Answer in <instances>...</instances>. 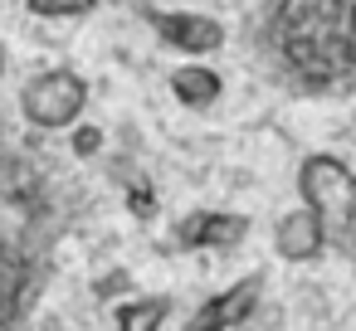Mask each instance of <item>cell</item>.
Here are the masks:
<instances>
[{
    "mask_svg": "<svg viewBox=\"0 0 356 331\" xmlns=\"http://www.w3.org/2000/svg\"><path fill=\"white\" fill-rule=\"evenodd\" d=\"M88 78L74 69H44L20 88V112L40 132H69L88 112Z\"/></svg>",
    "mask_w": 356,
    "mask_h": 331,
    "instance_id": "3",
    "label": "cell"
},
{
    "mask_svg": "<svg viewBox=\"0 0 356 331\" xmlns=\"http://www.w3.org/2000/svg\"><path fill=\"white\" fill-rule=\"evenodd\" d=\"M142 20L156 30V40L166 49H181L186 59H210L225 49V25L200 15V10H156V6H142Z\"/></svg>",
    "mask_w": 356,
    "mask_h": 331,
    "instance_id": "4",
    "label": "cell"
},
{
    "mask_svg": "<svg viewBox=\"0 0 356 331\" xmlns=\"http://www.w3.org/2000/svg\"><path fill=\"white\" fill-rule=\"evenodd\" d=\"M98 146H103V132L74 122V156H98Z\"/></svg>",
    "mask_w": 356,
    "mask_h": 331,
    "instance_id": "11",
    "label": "cell"
},
{
    "mask_svg": "<svg viewBox=\"0 0 356 331\" xmlns=\"http://www.w3.org/2000/svg\"><path fill=\"white\" fill-rule=\"evenodd\" d=\"M40 282H44L40 244L25 234L20 219H10L6 210H0V331L20 326V316L30 312Z\"/></svg>",
    "mask_w": 356,
    "mask_h": 331,
    "instance_id": "2",
    "label": "cell"
},
{
    "mask_svg": "<svg viewBox=\"0 0 356 331\" xmlns=\"http://www.w3.org/2000/svg\"><path fill=\"white\" fill-rule=\"evenodd\" d=\"M244 234H249V214H234V210H191L176 224V248L181 253L234 248V244H244Z\"/></svg>",
    "mask_w": 356,
    "mask_h": 331,
    "instance_id": "6",
    "label": "cell"
},
{
    "mask_svg": "<svg viewBox=\"0 0 356 331\" xmlns=\"http://www.w3.org/2000/svg\"><path fill=\"white\" fill-rule=\"evenodd\" d=\"M273 253L283 263H317L327 253V234L307 205H293L288 214L273 219Z\"/></svg>",
    "mask_w": 356,
    "mask_h": 331,
    "instance_id": "7",
    "label": "cell"
},
{
    "mask_svg": "<svg viewBox=\"0 0 356 331\" xmlns=\"http://www.w3.org/2000/svg\"><path fill=\"white\" fill-rule=\"evenodd\" d=\"M264 287H268V278H264V273H244L239 282H229V287H220L210 302H200V312L186 321V331H234L239 321H249V316H254V307H259Z\"/></svg>",
    "mask_w": 356,
    "mask_h": 331,
    "instance_id": "5",
    "label": "cell"
},
{
    "mask_svg": "<svg viewBox=\"0 0 356 331\" xmlns=\"http://www.w3.org/2000/svg\"><path fill=\"white\" fill-rule=\"evenodd\" d=\"M166 316H171V297L166 292L127 297V302L113 307V331H161Z\"/></svg>",
    "mask_w": 356,
    "mask_h": 331,
    "instance_id": "9",
    "label": "cell"
},
{
    "mask_svg": "<svg viewBox=\"0 0 356 331\" xmlns=\"http://www.w3.org/2000/svg\"><path fill=\"white\" fill-rule=\"evenodd\" d=\"M0 78H6V44H0Z\"/></svg>",
    "mask_w": 356,
    "mask_h": 331,
    "instance_id": "12",
    "label": "cell"
},
{
    "mask_svg": "<svg viewBox=\"0 0 356 331\" xmlns=\"http://www.w3.org/2000/svg\"><path fill=\"white\" fill-rule=\"evenodd\" d=\"M166 83H171V98H176L181 108H191V112H205V108H215V103L225 98V78H220L210 64H200V59L171 69Z\"/></svg>",
    "mask_w": 356,
    "mask_h": 331,
    "instance_id": "8",
    "label": "cell"
},
{
    "mask_svg": "<svg viewBox=\"0 0 356 331\" xmlns=\"http://www.w3.org/2000/svg\"><path fill=\"white\" fill-rule=\"evenodd\" d=\"M298 200L317 214L327 248L356 258V171L332 151H312L298 166Z\"/></svg>",
    "mask_w": 356,
    "mask_h": 331,
    "instance_id": "1",
    "label": "cell"
},
{
    "mask_svg": "<svg viewBox=\"0 0 356 331\" xmlns=\"http://www.w3.org/2000/svg\"><path fill=\"white\" fill-rule=\"evenodd\" d=\"M103 6V0H25V10L35 20H83Z\"/></svg>",
    "mask_w": 356,
    "mask_h": 331,
    "instance_id": "10",
    "label": "cell"
}]
</instances>
